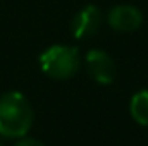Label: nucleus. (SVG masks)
I'll return each mask as SVG.
<instances>
[{
  "label": "nucleus",
  "mask_w": 148,
  "mask_h": 146,
  "mask_svg": "<svg viewBox=\"0 0 148 146\" xmlns=\"http://www.w3.org/2000/svg\"><path fill=\"white\" fill-rule=\"evenodd\" d=\"M33 108L19 91L0 96V136L24 138L33 124Z\"/></svg>",
  "instance_id": "nucleus-1"
},
{
  "label": "nucleus",
  "mask_w": 148,
  "mask_h": 146,
  "mask_svg": "<svg viewBox=\"0 0 148 146\" xmlns=\"http://www.w3.org/2000/svg\"><path fill=\"white\" fill-rule=\"evenodd\" d=\"M81 57L76 46L69 45H53L48 46L40 55V67L41 71L52 79H71L79 71Z\"/></svg>",
  "instance_id": "nucleus-2"
},
{
  "label": "nucleus",
  "mask_w": 148,
  "mask_h": 146,
  "mask_svg": "<svg viewBox=\"0 0 148 146\" xmlns=\"http://www.w3.org/2000/svg\"><path fill=\"white\" fill-rule=\"evenodd\" d=\"M86 71L90 74V77L93 81H97L98 84H112L115 79V64L112 60V57L103 52V50H90L86 53Z\"/></svg>",
  "instance_id": "nucleus-3"
},
{
  "label": "nucleus",
  "mask_w": 148,
  "mask_h": 146,
  "mask_svg": "<svg viewBox=\"0 0 148 146\" xmlns=\"http://www.w3.org/2000/svg\"><path fill=\"white\" fill-rule=\"evenodd\" d=\"M103 23L102 12L97 5H84L81 10L76 12L71 23V31L74 38L77 40H86V38L95 36L100 31V26Z\"/></svg>",
  "instance_id": "nucleus-4"
},
{
  "label": "nucleus",
  "mask_w": 148,
  "mask_h": 146,
  "mask_svg": "<svg viewBox=\"0 0 148 146\" xmlns=\"http://www.w3.org/2000/svg\"><path fill=\"white\" fill-rule=\"evenodd\" d=\"M107 21L112 29H115L119 33H133L141 26L143 14L134 5L121 3V5H114L109 10Z\"/></svg>",
  "instance_id": "nucleus-5"
},
{
  "label": "nucleus",
  "mask_w": 148,
  "mask_h": 146,
  "mask_svg": "<svg viewBox=\"0 0 148 146\" xmlns=\"http://www.w3.org/2000/svg\"><path fill=\"white\" fill-rule=\"evenodd\" d=\"M129 113L140 126H148V89H141L133 95L129 102Z\"/></svg>",
  "instance_id": "nucleus-6"
},
{
  "label": "nucleus",
  "mask_w": 148,
  "mask_h": 146,
  "mask_svg": "<svg viewBox=\"0 0 148 146\" xmlns=\"http://www.w3.org/2000/svg\"><path fill=\"white\" fill-rule=\"evenodd\" d=\"M16 146H45L43 143H40L38 139H33V138H23L17 141Z\"/></svg>",
  "instance_id": "nucleus-7"
},
{
  "label": "nucleus",
  "mask_w": 148,
  "mask_h": 146,
  "mask_svg": "<svg viewBox=\"0 0 148 146\" xmlns=\"http://www.w3.org/2000/svg\"><path fill=\"white\" fill-rule=\"evenodd\" d=\"M0 146H2V145H0Z\"/></svg>",
  "instance_id": "nucleus-8"
}]
</instances>
